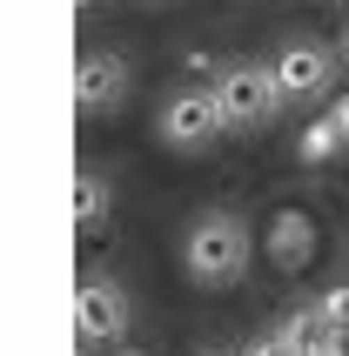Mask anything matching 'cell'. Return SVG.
Wrapping results in <instances>:
<instances>
[{
	"label": "cell",
	"instance_id": "cell-10",
	"mask_svg": "<svg viewBox=\"0 0 349 356\" xmlns=\"http://www.w3.org/2000/svg\"><path fill=\"white\" fill-rule=\"evenodd\" d=\"M242 356H302V350H295V343L282 337V330H269V337H255V343H249Z\"/></svg>",
	"mask_w": 349,
	"mask_h": 356
},
{
	"label": "cell",
	"instance_id": "cell-13",
	"mask_svg": "<svg viewBox=\"0 0 349 356\" xmlns=\"http://www.w3.org/2000/svg\"><path fill=\"white\" fill-rule=\"evenodd\" d=\"M343 60H349V34H343Z\"/></svg>",
	"mask_w": 349,
	"mask_h": 356
},
{
	"label": "cell",
	"instance_id": "cell-14",
	"mask_svg": "<svg viewBox=\"0 0 349 356\" xmlns=\"http://www.w3.org/2000/svg\"><path fill=\"white\" fill-rule=\"evenodd\" d=\"M81 7H95V0H81Z\"/></svg>",
	"mask_w": 349,
	"mask_h": 356
},
{
	"label": "cell",
	"instance_id": "cell-8",
	"mask_svg": "<svg viewBox=\"0 0 349 356\" xmlns=\"http://www.w3.org/2000/svg\"><path fill=\"white\" fill-rule=\"evenodd\" d=\"M101 222H108V181L95 168H81L74 175V229L81 236H101Z\"/></svg>",
	"mask_w": 349,
	"mask_h": 356
},
{
	"label": "cell",
	"instance_id": "cell-1",
	"mask_svg": "<svg viewBox=\"0 0 349 356\" xmlns=\"http://www.w3.org/2000/svg\"><path fill=\"white\" fill-rule=\"evenodd\" d=\"M249 229H242V216H229V209H215V216H202L188 229V242H181V262H188V276L202 282H229L249 269Z\"/></svg>",
	"mask_w": 349,
	"mask_h": 356
},
{
	"label": "cell",
	"instance_id": "cell-12",
	"mask_svg": "<svg viewBox=\"0 0 349 356\" xmlns=\"http://www.w3.org/2000/svg\"><path fill=\"white\" fill-rule=\"evenodd\" d=\"M330 115H336V128H343V141H349V95H336V108H330Z\"/></svg>",
	"mask_w": 349,
	"mask_h": 356
},
{
	"label": "cell",
	"instance_id": "cell-9",
	"mask_svg": "<svg viewBox=\"0 0 349 356\" xmlns=\"http://www.w3.org/2000/svg\"><path fill=\"white\" fill-rule=\"evenodd\" d=\"M336 148H349L343 128H336V115H323V121H309V128H302V161H330Z\"/></svg>",
	"mask_w": 349,
	"mask_h": 356
},
{
	"label": "cell",
	"instance_id": "cell-2",
	"mask_svg": "<svg viewBox=\"0 0 349 356\" xmlns=\"http://www.w3.org/2000/svg\"><path fill=\"white\" fill-rule=\"evenodd\" d=\"M215 101H222V121H229V128H262V121L282 108L275 67H262V60H235V67H222Z\"/></svg>",
	"mask_w": 349,
	"mask_h": 356
},
{
	"label": "cell",
	"instance_id": "cell-6",
	"mask_svg": "<svg viewBox=\"0 0 349 356\" xmlns=\"http://www.w3.org/2000/svg\"><path fill=\"white\" fill-rule=\"evenodd\" d=\"M121 95H128V60L121 54H81V74H74V101L81 108L101 115V108H115Z\"/></svg>",
	"mask_w": 349,
	"mask_h": 356
},
{
	"label": "cell",
	"instance_id": "cell-3",
	"mask_svg": "<svg viewBox=\"0 0 349 356\" xmlns=\"http://www.w3.org/2000/svg\"><path fill=\"white\" fill-rule=\"evenodd\" d=\"M74 330H81V343H121V337H128V296H121V282H108V276L81 282Z\"/></svg>",
	"mask_w": 349,
	"mask_h": 356
},
{
	"label": "cell",
	"instance_id": "cell-4",
	"mask_svg": "<svg viewBox=\"0 0 349 356\" xmlns=\"http://www.w3.org/2000/svg\"><path fill=\"white\" fill-rule=\"evenodd\" d=\"M229 121H222V101H215V88H188V95H174L168 108H161V135L174 141V148H202L209 135H222Z\"/></svg>",
	"mask_w": 349,
	"mask_h": 356
},
{
	"label": "cell",
	"instance_id": "cell-7",
	"mask_svg": "<svg viewBox=\"0 0 349 356\" xmlns=\"http://www.w3.org/2000/svg\"><path fill=\"white\" fill-rule=\"evenodd\" d=\"M269 256H275V269H309V256H316V222L302 216V209H275V222H269Z\"/></svg>",
	"mask_w": 349,
	"mask_h": 356
},
{
	"label": "cell",
	"instance_id": "cell-11",
	"mask_svg": "<svg viewBox=\"0 0 349 356\" xmlns=\"http://www.w3.org/2000/svg\"><path fill=\"white\" fill-rule=\"evenodd\" d=\"M323 316H330L336 330H349V289H330V296H323Z\"/></svg>",
	"mask_w": 349,
	"mask_h": 356
},
{
	"label": "cell",
	"instance_id": "cell-5",
	"mask_svg": "<svg viewBox=\"0 0 349 356\" xmlns=\"http://www.w3.org/2000/svg\"><path fill=\"white\" fill-rule=\"evenodd\" d=\"M330 74H336V54H330V47H316V40H289V47L275 54V88H282V101L323 95Z\"/></svg>",
	"mask_w": 349,
	"mask_h": 356
}]
</instances>
